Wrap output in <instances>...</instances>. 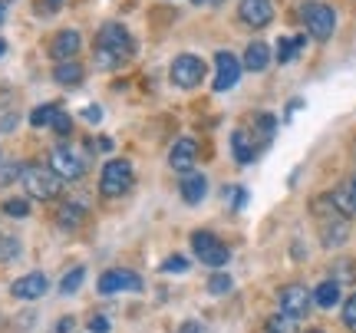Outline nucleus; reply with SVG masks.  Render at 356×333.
Returning a JSON list of instances; mask_svg holds the SVG:
<instances>
[{"instance_id": "nucleus-42", "label": "nucleus", "mask_w": 356, "mask_h": 333, "mask_svg": "<svg viewBox=\"0 0 356 333\" xmlns=\"http://www.w3.org/2000/svg\"><path fill=\"white\" fill-rule=\"evenodd\" d=\"M3 50H7V43H3V40H0V56H3Z\"/></svg>"}, {"instance_id": "nucleus-39", "label": "nucleus", "mask_w": 356, "mask_h": 333, "mask_svg": "<svg viewBox=\"0 0 356 333\" xmlns=\"http://www.w3.org/2000/svg\"><path fill=\"white\" fill-rule=\"evenodd\" d=\"M73 330V320H60L56 323V333H70Z\"/></svg>"}, {"instance_id": "nucleus-34", "label": "nucleus", "mask_w": 356, "mask_h": 333, "mask_svg": "<svg viewBox=\"0 0 356 333\" xmlns=\"http://www.w3.org/2000/svg\"><path fill=\"white\" fill-rule=\"evenodd\" d=\"M89 333H109V320L106 317H92L89 320Z\"/></svg>"}, {"instance_id": "nucleus-23", "label": "nucleus", "mask_w": 356, "mask_h": 333, "mask_svg": "<svg viewBox=\"0 0 356 333\" xmlns=\"http://www.w3.org/2000/svg\"><path fill=\"white\" fill-rule=\"evenodd\" d=\"M264 333H297V317H291V314H270L264 323Z\"/></svg>"}, {"instance_id": "nucleus-26", "label": "nucleus", "mask_w": 356, "mask_h": 333, "mask_svg": "<svg viewBox=\"0 0 356 333\" xmlns=\"http://www.w3.org/2000/svg\"><path fill=\"white\" fill-rule=\"evenodd\" d=\"M83 281H86V270H83V268H73L63 277V281H60V291H63V294H76Z\"/></svg>"}, {"instance_id": "nucleus-18", "label": "nucleus", "mask_w": 356, "mask_h": 333, "mask_svg": "<svg viewBox=\"0 0 356 333\" xmlns=\"http://www.w3.org/2000/svg\"><path fill=\"white\" fill-rule=\"evenodd\" d=\"M267 63H270V47L267 43H251L248 50H244V66L248 70H254V73H261V70H267Z\"/></svg>"}, {"instance_id": "nucleus-43", "label": "nucleus", "mask_w": 356, "mask_h": 333, "mask_svg": "<svg viewBox=\"0 0 356 333\" xmlns=\"http://www.w3.org/2000/svg\"><path fill=\"white\" fill-rule=\"evenodd\" d=\"M0 24H3V7H0Z\"/></svg>"}, {"instance_id": "nucleus-5", "label": "nucleus", "mask_w": 356, "mask_h": 333, "mask_svg": "<svg viewBox=\"0 0 356 333\" xmlns=\"http://www.w3.org/2000/svg\"><path fill=\"white\" fill-rule=\"evenodd\" d=\"M191 251H195V257H198L202 264H208V268H225L231 261L228 244L221 241L218 234H211V231H195V234H191Z\"/></svg>"}, {"instance_id": "nucleus-22", "label": "nucleus", "mask_w": 356, "mask_h": 333, "mask_svg": "<svg viewBox=\"0 0 356 333\" xmlns=\"http://www.w3.org/2000/svg\"><path fill=\"white\" fill-rule=\"evenodd\" d=\"M314 300H317V307H323V310L337 307V304H340V284H337V281H323L317 291H314Z\"/></svg>"}, {"instance_id": "nucleus-25", "label": "nucleus", "mask_w": 356, "mask_h": 333, "mask_svg": "<svg viewBox=\"0 0 356 333\" xmlns=\"http://www.w3.org/2000/svg\"><path fill=\"white\" fill-rule=\"evenodd\" d=\"M0 208H3V215H10V218H26V215H30V202H26V198H7Z\"/></svg>"}, {"instance_id": "nucleus-2", "label": "nucleus", "mask_w": 356, "mask_h": 333, "mask_svg": "<svg viewBox=\"0 0 356 333\" xmlns=\"http://www.w3.org/2000/svg\"><path fill=\"white\" fill-rule=\"evenodd\" d=\"M314 215H317V221H320V234H323V244H327V247H340V244L350 238V221H346V215L340 208H333V195L314 202Z\"/></svg>"}, {"instance_id": "nucleus-8", "label": "nucleus", "mask_w": 356, "mask_h": 333, "mask_svg": "<svg viewBox=\"0 0 356 333\" xmlns=\"http://www.w3.org/2000/svg\"><path fill=\"white\" fill-rule=\"evenodd\" d=\"M238 79H241V60L228 50H218L215 53V86L218 92H228L238 86Z\"/></svg>"}, {"instance_id": "nucleus-10", "label": "nucleus", "mask_w": 356, "mask_h": 333, "mask_svg": "<svg viewBox=\"0 0 356 333\" xmlns=\"http://www.w3.org/2000/svg\"><path fill=\"white\" fill-rule=\"evenodd\" d=\"M122 291H142V277L136 270L113 268L99 277V294L109 297V294H122Z\"/></svg>"}, {"instance_id": "nucleus-40", "label": "nucleus", "mask_w": 356, "mask_h": 333, "mask_svg": "<svg viewBox=\"0 0 356 333\" xmlns=\"http://www.w3.org/2000/svg\"><path fill=\"white\" fill-rule=\"evenodd\" d=\"M191 3H195V7H218L221 0H191Z\"/></svg>"}, {"instance_id": "nucleus-30", "label": "nucleus", "mask_w": 356, "mask_h": 333, "mask_svg": "<svg viewBox=\"0 0 356 333\" xmlns=\"http://www.w3.org/2000/svg\"><path fill=\"white\" fill-rule=\"evenodd\" d=\"M63 3H66V0H37V3H33V10L43 13V17H50V13H56Z\"/></svg>"}, {"instance_id": "nucleus-7", "label": "nucleus", "mask_w": 356, "mask_h": 333, "mask_svg": "<svg viewBox=\"0 0 356 333\" xmlns=\"http://www.w3.org/2000/svg\"><path fill=\"white\" fill-rule=\"evenodd\" d=\"M204 73H208L204 60L202 56H191V53L175 56V60H172V70H168V76H172V83H175L178 90H195L204 79Z\"/></svg>"}, {"instance_id": "nucleus-9", "label": "nucleus", "mask_w": 356, "mask_h": 333, "mask_svg": "<svg viewBox=\"0 0 356 333\" xmlns=\"http://www.w3.org/2000/svg\"><path fill=\"white\" fill-rule=\"evenodd\" d=\"M50 168L63 181H76L79 175L86 172V162H83V155H76L73 149L60 145V149H53V155H50Z\"/></svg>"}, {"instance_id": "nucleus-44", "label": "nucleus", "mask_w": 356, "mask_h": 333, "mask_svg": "<svg viewBox=\"0 0 356 333\" xmlns=\"http://www.w3.org/2000/svg\"><path fill=\"white\" fill-rule=\"evenodd\" d=\"M307 333H323V330H307Z\"/></svg>"}, {"instance_id": "nucleus-6", "label": "nucleus", "mask_w": 356, "mask_h": 333, "mask_svg": "<svg viewBox=\"0 0 356 333\" xmlns=\"http://www.w3.org/2000/svg\"><path fill=\"white\" fill-rule=\"evenodd\" d=\"M132 181H136V172L129 165L126 159H113V162H106L99 175V192L106 198H119V195H126L132 188Z\"/></svg>"}, {"instance_id": "nucleus-41", "label": "nucleus", "mask_w": 356, "mask_h": 333, "mask_svg": "<svg viewBox=\"0 0 356 333\" xmlns=\"http://www.w3.org/2000/svg\"><path fill=\"white\" fill-rule=\"evenodd\" d=\"M350 205H353V211H356V179L350 181Z\"/></svg>"}, {"instance_id": "nucleus-11", "label": "nucleus", "mask_w": 356, "mask_h": 333, "mask_svg": "<svg viewBox=\"0 0 356 333\" xmlns=\"http://www.w3.org/2000/svg\"><path fill=\"white\" fill-rule=\"evenodd\" d=\"M238 17H241V24L261 30V26L274 20V3L270 0H241L238 3Z\"/></svg>"}, {"instance_id": "nucleus-28", "label": "nucleus", "mask_w": 356, "mask_h": 333, "mask_svg": "<svg viewBox=\"0 0 356 333\" xmlns=\"http://www.w3.org/2000/svg\"><path fill=\"white\" fill-rule=\"evenodd\" d=\"M231 287H234V284H231V277H228V274H215V277L208 281V291H211V294H215V297L228 294Z\"/></svg>"}, {"instance_id": "nucleus-29", "label": "nucleus", "mask_w": 356, "mask_h": 333, "mask_svg": "<svg viewBox=\"0 0 356 333\" xmlns=\"http://www.w3.org/2000/svg\"><path fill=\"white\" fill-rule=\"evenodd\" d=\"M20 254V244L13 241V238H3L0 234V261H10V257Z\"/></svg>"}, {"instance_id": "nucleus-36", "label": "nucleus", "mask_w": 356, "mask_h": 333, "mask_svg": "<svg viewBox=\"0 0 356 333\" xmlns=\"http://www.w3.org/2000/svg\"><path fill=\"white\" fill-rule=\"evenodd\" d=\"M83 115H86L89 122H99V119H102V109H96V106H89V109H86Z\"/></svg>"}, {"instance_id": "nucleus-19", "label": "nucleus", "mask_w": 356, "mask_h": 333, "mask_svg": "<svg viewBox=\"0 0 356 333\" xmlns=\"http://www.w3.org/2000/svg\"><path fill=\"white\" fill-rule=\"evenodd\" d=\"M60 113H63V109H60L56 103H43L30 113V126L33 129H53V122L60 119Z\"/></svg>"}, {"instance_id": "nucleus-21", "label": "nucleus", "mask_w": 356, "mask_h": 333, "mask_svg": "<svg viewBox=\"0 0 356 333\" xmlns=\"http://www.w3.org/2000/svg\"><path fill=\"white\" fill-rule=\"evenodd\" d=\"M83 218H86V205H83V202H66V205L56 211L60 228H76Z\"/></svg>"}, {"instance_id": "nucleus-12", "label": "nucleus", "mask_w": 356, "mask_h": 333, "mask_svg": "<svg viewBox=\"0 0 356 333\" xmlns=\"http://www.w3.org/2000/svg\"><path fill=\"white\" fill-rule=\"evenodd\" d=\"M310 304H314V297L307 294V287H300V284H287V287L280 291V310L297 317V320L310 310Z\"/></svg>"}, {"instance_id": "nucleus-35", "label": "nucleus", "mask_w": 356, "mask_h": 333, "mask_svg": "<svg viewBox=\"0 0 356 333\" xmlns=\"http://www.w3.org/2000/svg\"><path fill=\"white\" fill-rule=\"evenodd\" d=\"M231 198H234V208H238V211L248 205V192H244V188H234V192H231Z\"/></svg>"}, {"instance_id": "nucleus-13", "label": "nucleus", "mask_w": 356, "mask_h": 333, "mask_svg": "<svg viewBox=\"0 0 356 333\" xmlns=\"http://www.w3.org/2000/svg\"><path fill=\"white\" fill-rule=\"evenodd\" d=\"M47 287H50L47 274L33 270V274H24V277H17V281L10 284V294L17 297V300H37V297L47 294Z\"/></svg>"}, {"instance_id": "nucleus-31", "label": "nucleus", "mask_w": 356, "mask_h": 333, "mask_svg": "<svg viewBox=\"0 0 356 333\" xmlns=\"http://www.w3.org/2000/svg\"><path fill=\"white\" fill-rule=\"evenodd\" d=\"M343 323L350 327V330H356V294L346 297V304H343Z\"/></svg>"}, {"instance_id": "nucleus-16", "label": "nucleus", "mask_w": 356, "mask_h": 333, "mask_svg": "<svg viewBox=\"0 0 356 333\" xmlns=\"http://www.w3.org/2000/svg\"><path fill=\"white\" fill-rule=\"evenodd\" d=\"M231 152H234V159H238L241 165H251L257 159V145L248 129H234V132H231Z\"/></svg>"}, {"instance_id": "nucleus-33", "label": "nucleus", "mask_w": 356, "mask_h": 333, "mask_svg": "<svg viewBox=\"0 0 356 333\" xmlns=\"http://www.w3.org/2000/svg\"><path fill=\"white\" fill-rule=\"evenodd\" d=\"M17 175H24V165H7V168H0V185H10Z\"/></svg>"}, {"instance_id": "nucleus-3", "label": "nucleus", "mask_w": 356, "mask_h": 333, "mask_svg": "<svg viewBox=\"0 0 356 333\" xmlns=\"http://www.w3.org/2000/svg\"><path fill=\"white\" fill-rule=\"evenodd\" d=\"M20 179H24L30 198H37V202H53L66 185L53 168H43V165H24V175H20Z\"/></svg>"}, {"instance_id": "nucleus-4", "label": "nucleus", "mask_w": 356, "mask_h": 333, "mask_svg": "<svg viewBox=\"0 0 356 333\" xmlns=\"http://www.w3.org/2000/svg\"><path fill=\"white\" fill-rule=\"evenodd\" d=\"M300 20H304L307 33L314 40H330L333 30H337V13H333V7H327V3H320V0H310V3H304L300 7Z\"/></svg>"}, {"instance_id": "nucleus-17", "label": "nucleus", "mask_w": 356, "mask_h": 333, "mask_svg": "<svg viewBox=\"0 0 356 333\" xmlns=\"http://www.w3.org/2000/svg\"><path fill=\"white\" fill-rule=\"evenodd\" d=\"M181 198L188 202V205H202V198L208 195V179L204 175H195V172H188L185 179H181Z\"/></svg>"}, {"instance_id": "nucleus-20", "label": "nucleus", "mask_w": 356, "mask_h": 333, "mask_svg": "<svg viewBox=\"0 0 356 333\" xmlns=\"http://www.w3.org/2000/svg\"><path fill=\"white\" fill-rule=\"evenodd\" d=\"M53 79H56L60 86H79V83H83V66H79L76 60H70V63H56Z\"/></svg>"}, {"instance_id": "nucleus-15", "label": "nucleus", "mask_w": 356, "mask_h": 333, "mask_svg": "<svg viewBox=\"0 0 356 333\" xmlns=\"http://www.w3.org/2000/svg\"><path fill=\"white\" fill-rule=\"evenodd\" d=\"M198 162V142L195 139H178L172 145V152H168V165L175 168V172H191Z\"/></svg>"}, {"instance_id": "nucleus-32", "label": "nucleus", "mask_w": 356, "mask_h": 333, "mask_svg": "<svg viewBox=\"0 0 356 333\" xmlns=\"http://www.w3.org/2000/svg\"><path fill=\"white\" fill-rule=\"evenodd\" d=\"M53 132H56V136H70V132H73V119L66 113H60V119L53 122Z\"/></svg>"}, {"instance_id": "nucleus-24", "label": "nucleus", "mask_w": 356, "mask_h": 333, "mask_svg": "<svg viewBox=\"0 0 356 333\" xmlns=\"http://www.w3.org/2000/svg\"><path fill=\"white\" fill-rule=\"evenodd\" d=\"M307 40L304 37H284V40H277V60L280 63H291L293 56L300 53V47H304Z\"/></svg>"}, {"instance_id": "nucleus-14", "label": "nucleus", "mask_w": 356, "mask_h": 333, "mask_svg": "<svg viewBox=\"0 0 356 333\" xmlns=\"http://www.w3.org/2000/svg\"><path fill=\"white\" fill-rule=\"evenodd\" d=\"M79 47H83V40H79L76 30H60V33L50 40V56L56 63H70L79 53Z\"/></svg>"}, {"instance_id": "nucleus-27", "label": "nucleus", "mask_w": 356, "mask_h": 333, "mask_svg": "<svg viewBox=\"0 0 356 333\" xmlns=\"http://www.w3.org/2000/svg\"><path fill=\"white\" fill-rule=\"evenodd\" d=\"M191 264H188V257H181V254H172L162 261V274H185Z\"/></svg>"}, {"instance_id": "nucleus-1", "label": "nucleus", "mask_w": 356, "mask_h": 333, "mask_svg": "<svg viewBox=\"0 0 356 333\" xmlns=\"http://www.w3.org/2000/svg\"><path fill=\"white\" fill-rule=\"evenodd\" d=\"M92 47H96L92 56H96V66H99V70H119L122 63L132 60L136 40H132V33H129L122 24H102Z\"/></svg>"}, {"instance_id": "nucleus-38", "label": "nucleus", "mask_w": 356, "mask_h": 333, "mask_svg": "<svg viewBox=\"0 0 356 333\" xmlns=\"http://www.w3.org/2000/svg\"><path fill=\"white\" fill-rule=\"evenodd\" d=\"M300 106H304V99H291V106H287V119H291V115L297 113V109H300Z\"/></svg>"}, {"instance_id": "nucleus-37", "label": "nucleus", "mask_w": 356, "mask_h": 333, "mask_svg": "<svg viewBox=\"0 0 356 333\" xmlns=\"http://www.w3.org/2000/svg\"><path fill=\"white\" fill-rule=\"evenodd\" d=\"M178 333H202V327H198L195 320H188V323H181V327H178Z\"/></svg>"}]
</instances>
